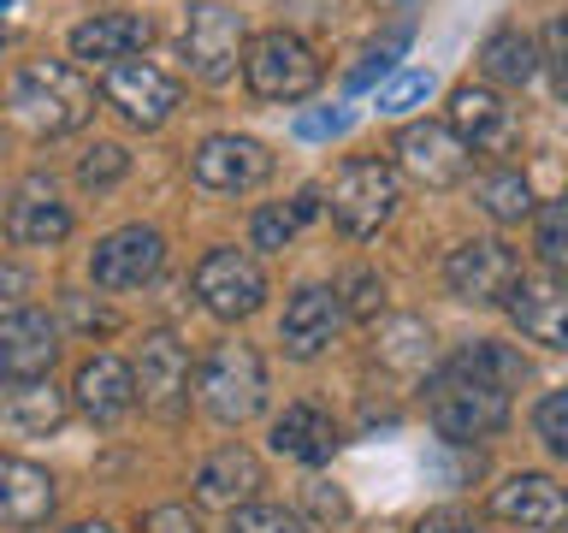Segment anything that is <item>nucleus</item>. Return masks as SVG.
Instances as JSON below:
<instances>
[{
	"label": "nucleus",
	"instance_id": "1",
	"mask_svg": "<svg viewBox=\"0 0 568 533\" xmlns=\"http://www.w3.org/2000/svg\"><path fill=\"white\" fill-rule=\"evenodd\" d=\"M12 113L30 124L36 137H65L95 119V83L71 60H30L12 78Z\"/></svg>",
	"mask_w": 568,
	"mask_h": 533
},
{
	"label": "nucleus",
	"instance_id": "2",
	"mask_svg": "<svg viewBox=\"0 0 568 533\" xmlns=\"http://www.w3.org/2000/svg\"><path fill=\"white\" fill-rule=\"evenodd\" d=\"M426 421L438 426V439L450 444H474V439H491L509 426V391L479 380V373H468L450 355L433 380H426Z\"/></svg>",
	"mask_w": 568,
	"mask_h": 533
},
{
	"label": "nucleus",
	"instance_id": "3",
	"mask_svg": "<svg viewBox=\"0 0 568 533\" xmlns=\"http://www.w3.org/2000/svg\"><path fill=\"white\" fill-rule=\"evenodd\" d=\"M332 220L344 225V238L355 243H367V238H379V225H390V213H397L403 202V190H397V167L379 154H355L344 160V167L332 172Z\"/></svg>",
	"mask_w": 568,
	"mask_h": 533
},
{
	"label": "nucleus",
	"instance_id": "4",
	"mask_svg": "<svg viewBox=\"0 0 568 533\" xmlns=\"http://www.w3.org/2000/svg\"><path fill=\"white\" fill-rule=\"evenodd\" d=\"M320 78H326V66H320V53L302 42L296 30H266L243 48V83H248V95H261V101L291 107L302 95H314Z\"/></svg>",
	"mask_w": 568,
	"mask_h": 533
},
{
	"label": "nucleus",
	"instance_id": "5",
	"mask_svg": "<svg viewBox=\"0 0 568 533\" xmlns=\"http://www.w3.org/2000/svg\"><path fill=\"white\" fill-rule=\"evenodd\" d=\"M202 409L220 426H243L266 409V362L255 344H220L202 362Z\"/></svg>",
	"mask_w": 568,
	"mask_h": 533
},
{
	"label": "nucleus",
	"instance_id": "6",
	"mask_svg": "<svg viewBox=\"0 0 568 533\" xmlns=\"http://www.w3.org/2000/svg\"><path fill=\"white\" fill-rule=\"evenodd\" d=\"M195 302L213 314V320H248L266 302V273L248 249H207L195 261Z\"/></svg>",
	"mask_w": 568,
	"mask_h": 533
},
{
	"label": "nucleus",
	"instance_id": "7",
	"mask_svg": "<svg viewBox=\"0 0 568 533\" xmlns=\"http://www.w3.org/2000/svg\"><path fill=\"white\" fill-rule=\"evenodd\" d=\"M515 279H521V261L504 238H468L444 255V291L456 302H474V309H497Z\"/></svg>",
	"mask_w": 568,
	"mask_h": 533
},
{
	"label": "nucleus",
	"instance_id": "8",
	"mask_svg": "<svg viewBox=\"0 0 568 533\" xmlns=\"http://www.w3.org/2000/svg\"><path fill=\"white\" fill-rule=\"evenodd\" d=\"M390 154H397V167L415 178V184H426V190H456L462 178L474 172L468 142H462L450 124H433V119L403 124L397 142H390Z\"/></svg>",
	"mask_w": 568,
	"mask_h": 533
},
{
	"label": "nucleus",
	"instance_id": "9",
	"mask_svg": "<svg viewBox=\"0 0 568 533\" xmlns=\"http://www.w3.org/2000/svg\"><path fill=\"white\" fill-rule=\"evenodd\" d=\"M190 178L213 195H243V190H255V184L273 178V149H266L261 137L220 131L190 154Z\"/></svg>",
	"mask_w": 568,
	"mask_h": 533
},
{
	"label": "nucleus",
	"instance_id": "10",
	"mask_svg": "<svg viewBox=\"0 0 568 533\" xmlns=\"http://www.w3.org/2000/svg\"><path fill=\"white\" fill-rule=\"evenodd\" d=\"M166 266V238L154 225H119L89 249V279L101 291H142Z\"/></svg>",
	"mask_w": 568,
	"mask_h": 533
},
{
	"label": "nucleus",
	"instance_id": "11",
	"mask_svg": "<svg viewBox=\"0 0 568 533\" xmlns=\"http://www.w3.org/2000/svg\"><path fill=\"white\" fill-rule=\"evenodd\" d=\"M178 95H184L178 78L149 66V60H119V66H106V78H101V101L113 107L119 119L142 124V131H160V124L172 119Z\"/></svg>",
	"mask_w": 568,
	"mask_h": 533
},
{
	"label": "nucleus",
	"instance_id": "12",
	"mask_svg": "<svg viewBox=\"0 0 568 533\" xmlns=\"http://www.w3.org/2000/svg\"><path fill=\"white\" fill-rule=\"evenodd\" d=\"M184 60L202 83H225L243 60V12L220 0H195L184 12Z\"/></svg>",
	"mask_w": 568,
	"mask_h": 533
},
{
	"label": "nucleus",
	"instance_id": "13",
	"mask_svg": "<svg viewBox=\"0 0 568 533\" xmlns=\"http://www.w3.org/2000/svg\"><path fill=\"white\" fill-rule=\"evenodd\" d=\"M136 403L154 421H184L190 409V355L172 332H149L136 355Z\"/></svg>",
	"mask_w": 568,
	"mask_h": 533
},
{
	"label": "nucleus",
	"instance_id": "14",
	"mask_svg": "<svg viewBox=\"0 0 568 533\" xmlns=\"http://www.w3.org/2000/svg\"><path fill=\"white\" fill-rule=\"evenodd\" d=\"M450 131L468 142V154H509L515 137H521V119L515 107L497 95L491 83H456L450 89Z\"/></svg>",
	"mask_w": 568,
	"mask_h": 533
},
{
	"label": "nucleus",
	"instance_id": "15",
	"mask_svg": "<svg viewBox=\"0 0 568 533\" xmlns=\"http://www.w3.org/2000/svg\"><path fill=\"white\" fill-rule=\"evenodd\" d=\"M504 309L515 320V332L527 344L545 350H568V279H545V273H521L509 284Z\"/></svg>",
	"mask_w": 568,
	"mask_h": 533
},
{
	"label": "nucleus",
	"instance_id": "16",
	"mask_svg": "<svg viewBox=\"0 0 568 533\" xmlns=\"http://www.w3.org/2000/svg\"><path fill=\"white\" fill-rule=\"evenodd\" d=\"M337 326H344V291H332V284H296L291 302H284V320H278V344L296 362H314L337 338Z\"/></svg>",
	"mask_w": 568,
	"mask_h": 533
},
{
	"label": "nucleus",
	"instance_id": "17",
	"mask_svg": "<svg viewBox=\"0 0 568 533\" xmlns=\"http://www.w3.org/2000/svg\"><path fill=\"white\" fill-rule=\"evenodd\" d=\"M491 515L521 533H562L568 527V486H557L550 474H509L491 492Z\"/></svg>",
	"mask_w": 568,
	"mask_h": 533
},
{
	"label": "nucleus",
	"instance_id": "18",
	"mask_svg": "<svg viewBox=\"0 0 568 533\" xmlns=\"http://www.w3.org/2000/svg\"><path fill=\"white\" fill-rule=\"evenodd\" d=\"M7 238L24 243V249H53V243L71 238V208L60 202L53 178L30 172L24 184L12 190V202H7Z\"/></svg>",
	"mask_w": 568,
	"mask_h": 533
},
{
	"label": "nucleus",
	"instance_id": "19",
	"mask_svg": "<svg viewBox=\"0 0 568 533\" xmlns=\"http://www.w3.org/2000/svg\"><path fill=\"white\" fill-rule=\"evenodd\" d=\"M53 355H60V326L42 309L0 314V373L7 380H48Z\"/></svg>",
	"mask_w": 568,
	"mask_h": 533
},
{
	"label": "nucleus",
	"instance_id": "20",
	"mask_svg": "<svg viewBox=\"0 0 568 533\" xmlns=\"http://www.w3.org/2000/svg\"><path fill=\"white\" fill-rule=\"evenodd\" d=\"M71 415L65 391L53 380H12L0 385V439H48Z\"/></svg>",
	"mask_w": 568,
	"mask_h": 533
},
{
	"label": "nucleus",
	"instance_id": "21",
	"mask_svg": "<svg viewBox=\"0 0 568 533\" xmlns=\"http://www.w3.org/2000/svg\"><path fill=\"white\" fill-rule=\"evenodd\" d=\"M71 398L89 421H119L136 409V368L124 362V355H89L78 368V380H71Z\"/></svg>",
	"mask_w": 568,
	"mask_h": 533
},
{
	"label": "nucleus",
	"instance_id": "22",
	"mask_svg": "<svg viewBox=\"0 0 568 533\" xmlns=\"http://www.w3.org/2000/svg\"><path fill=\"white\" fill-rule=\"evenodd\" d=\"M60 492H53V474L36 469L24 456H0V527H42Z\"/></svg>",
	"mask_w": 568,
	"mask_h": 533
},
{
	"label": "nucleus",
	"instance_id": "23",
	"mask_svg": "<svg viewBox=\"0 0 568 533\" xmlns=\"http://www.w3.org/2000/svg\"><path fill=\"white\" fill-rule=\"evenodd\" d=\"M266 444H273L278 456L320 469V462H332V451H337V421L320 403H284V415H273Z\"/></svg>",
	"mask_w": 568,
	"mask_h": 533
},
{
	"label": "nucleus",
	"instance_id": "24",
	"mask_svg": "<svg viewBox=\"0 0 568 533\" xmlns=\"http://www.w3.org/2000/svg\"><path fill=\"white\" fill-rule=\"evenodd\" d=\"M255 486H261V456L243 451V444H225V451H213L195 469V497L213 510H243L255 497Z\"/></svg>",
	"mask_w": 568,
	"mask_h": 533
},
{
	"label": "nucleus",
	"instance_id": "25",
	"mask_svg": "<svg viewBox=\"0 0 568 533\" xmlns=\"http://www.w3.org/2000/svg\"><path fill=\"white\" fill-rule=\"evenodd\" d=\"M149 42V18L142 12H95L71 30V53L78 60H101V66H119Z\"/></svg>",
	"mask_w": 568,
	"mask_h": 533
},
{
	"label": "nucleus",
	"instance_id": "26",
	"mask_svg": "<svg viewBox=\"0 0 568 533\" xmlns=\"http://www.w3.org/2000/svg\"><path fill=\"white\" fill-rule=\"evenodd\" d=\"M479 71L504 89H527L539 78V42H532L521 24H497L486 36V48H479Z\"/></svg>",
	"mask_w": 568,
	"mask_h": 533
},
{
	"label": "nucleus",
	"instance_id": "27",
	"mask_svg": "<svg viewBox=\"0 0 568 533\" xmlns=\"http://www.w3.org/2000/svg\"><path fill=\"white\" fill-rule=\"evenodd\" d=\"M474 202L479 213H486L491 225H521L539 213V202H532V184H527V172L521 167H491V172H479L474 178Z\"/></svg>",
	"mask_w": 568,
	"mask_h": 533
},
{
	"label": "nucleus",
	"instance_id": "28",
	"mask_svg": "<svg viewBox=\"0 0 568 533\" xmlns=\"http://www.w3.org/2000/svg\"><path fill=\"white\" fill-rule=\"evenodd\" d=\"M373 355L390 368V373H420L433 362V326L415 314H397L385 326H373Z\"/></svg>",
	"mask_w": 568,
	"mask_h": 533
},
{
	"label": "nucleus",
	"instance_id": "29",
	"mask_svg": "<svg viewBox=\"0 0 568 533\" xmlns=\"http://www.w3.org/2000/svg\"><path fill=\"white\" fill-rule=\"evenodd\" d=\"M456 362L468 368V373H479V380L504 385V391L527 385V355H521V350H509V344H497V338H479V344L456 350Z\"/></svg>",
	"mask_w": 568,
	"mask_h": 533
},
{
	"label": "nucleus",
	"instance_id": "30",
	"mask_svg": "<svg viewBox=\"0 0 568 533\" xmlns=\"http://www.w3.org/2000/svg\"><path fill=\"white\" fill-rule=\"evenodd\" d=\"M532 249H539V261L550 273L568 279V195H557V202H545L532 213Z\"/></svg>",
	"mask_w": 568,
	"mask_h": 533
},
{
	"label": "nucleus",
	"instance_id": "31",
	"mask_svg": "<svg viewBox=\"0 0 568 533\" xmlns=\"http://www.w3.org/2000/svg\"><path fill=\"white\" fill-rule=\"evenodd\" d=\"M225 533H308V522L284 504H243V510H231Z\"/></svg>",
	"mask_w": 568,
	"mask_h": 533
},
{
	"label": "nucleus",
	"instance_id": "32",
	"mask_svg": "<svg viewBox=\"0 0 568 533\" xmlns=\"http://www.w3.org/2000/svg\"><path fill=\"white\" fill-rule=\"evenodd\" d=\"M124 172H131V154H124L119 142H95V149L78 160V184L83 190H106V184H119Z\"/></svg>",
	"mask_w": 568,
	"mask_h": 533
},
{
	"label": "nucleus",
	"instance_id": "33",
	"mask_svg": "<svg viewBox=\"0 0 568 533\" xmlns=\"http://www.w3.org/2000/svg\"><path fill=\"white\" fill-rule=\"evenodd\" d=\"M532 433L545 439L550 456H568V391H545L532 403Z\"/></svg>",
	"mask_w": 568,
	"mask_h": 533
},
{
	"label": "nucleus",
	"instance_id": "34",
	"mask_svg": "<svg viewBox=\"0 0 568 533\" xmlns=\"http://www.w3.org/2000/svg\"><path fill=\"white\" fill-rule=\"evenodd\" d=\"M408 48V30H390L385 42H373L367 53H362V66H349V89H367V83H385L390 78V66H397V53Z\"/></svg>",
	"mask_w": 568,
	"mask_h": 533
},
{
	"label": "nucleus",
	"instance_id": "35",
	"mask_svg": "<svg viewBox=\"0 0 568 533\" xmlns=\"http://www.w3.org/2000/svg\"><path fill=\"white\" fill-rule=\"evenodd\" d=\"M296 225H302V213H296V202L284 208V202H266V208H255V220H248V238H255V249H284L296 238Z\"/></svg>",
	"mask_w": 568,
	"mask_h": 533
},
{
	"label": "nucleus",
	"instance_id": "36",
	"mask_svg": "<svg viewBox=\"0 0 568 533\" xmlns=\"http://www.w3.org/2000/svg\"><path fill=\"white\" fill-rule=\"evenodd\" d=\"M539 71H550V89L568 101V12H557L539 36Z\"/></svg>",
	"mask_w": 568,
	"mask_h": 533
},
{
	"label": "nucleus",
	"instance_id": "37",
	"mask_svg": "<svg viewBox=\"0 0 568 533\" xmlns=\"http://www.w3.org/2000/svg\"><path fill=\"white\" fill-rule=\"evenodd\" d=\"M433 71H397V78L379 83V113H408V107H420L433 95Z\"/></svg>",
	"mask_w": 568,
	"mask_h": 533
},
{
	"label": "nucleus",
	"instance_id": "38",
	"mask_svg": "<svg viewBox=\"0 0 568 533\" xmlns=\"http://www.w3.org/2000/svg\"><path fill=\"white\" fill-rule=\"evenodd\" d=\"M415 533H491V527H486V515L468 510V504H438L415 522Z\"/></svg>",
	"mask_w": 568,
	"mask_h": 533
},
{
	"label": "nucleus",
	"instance_id": "39",
	"mask_svg": "<svg viewBox=\"0 0 568 533\" xmlns=\"http://www.w3.org/2000/svg\"><path fill=\"white\" fill-rule=\"evenodd\" d=\"M136 533H202V522H195L190 504H160L136 522Z\"/></svg>",
	"mask_w": 568,
	"mask_h": 533
},
{
	"label": "nucleus",
	"instance_id": "40",
	"mask_svg": "<svg viewBox=\"0 0 568 533\" xmlns=\"http://www.w3.org/2000/svg\"><path fill=\"white\" fill-rule=\"evenodd\" d=\"M379 309H385V279H373L367 266H362V273L349 279V314L355 320H373Z\"/></svg>",
	"mask_w": 568,
	"mask_h": 533
},
{
	"label": "nucleus",
	"instance_id": "41",
	"mask_svg": "<svg viewBox=\"0 0 568 533\" xmlns=\"http://www.w3.org/2000/svg\"><path fill=\"white\" fill-rule=\"evenodd\" d=\"M349 124H355L349 107H332V113H302V119H296V137H308V142H320V137H344Z\"/></svg>",
	"mask_w": 568,
	"mask_h": 533
},
{
	"label": "nucleus",
	"instance_id": "42",
	"mask_svg": "<svg viewBox=\"0 0 568 533\" xmlns=\"http://www.w3.org/2000/svg\"><path fill=\"white\" fill-rule=\"evenodd\" d=\"M308 504H314L320 522H344V515H349V497L337 492L332 480H308Z\"/></svg>",
	"mask_w": 568,
	"mask_h": 533
},
{
	"label": "nucleus",
	"instance_id": "43",
	"mask_svg": "<svg viewBox=\"0 0 568 533\" xmlns=\"http://www.w3.org/2000/svg\"><path fill=\"white\" fill-rule=\"evenodd\" d=\"M24 291H30L24 266H0V302H12V296H24Z\"/></svg>",
	"mask_w": 568,
	"mask_h": 533
},
{
	"label": "nucleus",
	"instance_id": "44",
	"mask_svg": "<svg viewBox=\"0 0 568 533\" xmlns=\"http://www.w3.org/2000/svg\"><path fill=\"white\" fill-rule=\"evenodd\" d=\"M18 12H24V0H0V24H12Z\"/></svg>",
	"mask_w": 568,
	"mask_h": 533
},
{
	"label": "nucleus",
	"instance_id": "45",
	"mask_svg": "<svg viewBox=\"0 0 568 533\" xmlns=\"http://www.w3.org/2000/svg\"><path fill=\"white\" fill-rule=\"evenodd\" d=\"M71 533H113V527H106V522H78Z\"/></svg>",
	"mask_w": 568,
	"mask_h": 533
},
{
	"label": "nucleus",
	"instance_id": "46",
	"mask_svg": "<svg viewBox=\"0 0 568 533\" xmlns=\"http://www.w3.org/2000/svg\"><path fill=\"white\" fill-rule=\"evenodd\" d=\"M373 7H385V12H390V7H408V0H373Z\"/></svg>",
	"mask_w": 568,
	"mask_h": 533
},
{
	"label": "nucleus",
	"instance_id": "47",
	"mask_svg": "<svg viewBox=\"0 0 568 533\" xmlns=\"http://www.w3.org/2000/svg\"><path fill=\"white\" fill-rule=\"evenodd\" d=\"M0 380H7V373H0Z\"/></svg>",
	"mask_w": 568,
	"mask_h": 533
}]
</instances>
